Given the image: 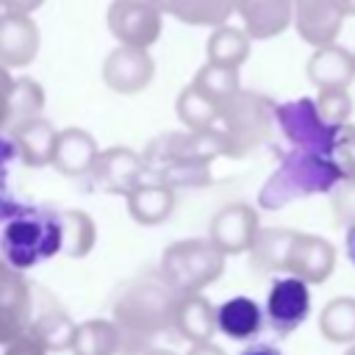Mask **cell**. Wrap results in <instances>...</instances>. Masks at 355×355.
<instances>
[{
  "label": "cell",
  "instance_id": "44",
  "mask_svg": "<svg viewBox=\"0 0 355 355\" xmlns=\"http://www.w3.org/2000/svg\"><path fill=\"white\" fill-rule=\"evenodd\" d=\"M341 17H355V0H333Z\"/></svg>",
  "mask_w": 355,
  "mask_h": 355
},
{
  "label": "cell",
  "instance_id": "41",
  "mask_svg": "<svg viewBox=\"0 0 355 355\" xmlns=\"http://www.w3.org/2000/svg\"><path fill=\"white\" fill-rule=\"evenodd\" d=\"M44 0H0V11L3 14H22V17H31Z\"/></svg>",
  "mask_w": 355,
  "mask_h": 355
},
{
  "label": "cell",
  "instance_id": "8",
  "mask_svg": "<svg viewBox=\"0 0 355 355\" xmlns=\"http://www.w3.org/2000/svg\"><path fill=\"white\" fill-rule=\"evenodd\" d=\"M164 14L153 8L147 0H111L105 22L111 36L125 47L147 50L161 36Z\"/></svg>",
  "mask_w": 355,
  "mask_h": 355
},
{
  "label": "cell",
  "instance_id": "3",
  "mask_svg": "<svg viewBox=\"0 0 355 355\" xmlns=\"http://www.w3.org/2000/svg\"><path fill=\"white\" fill-rule=\"evenodd\" d=\"M336 183H338V175L327 158L305 150H291L280 158L277 169L261 186L258 205L266 211H277L294 200L330 191Z\"/></svg>",
  "mask_w": 355,
  "mask_h": 355
},
{
  "label": "cell",
  "instance_id": "5",
  "mask_svg": "<svg viewBox=\"0 0 355 355\" xmlns=\"http://www.w3.org/2000/svg\"><path fill=\"white\" fill-rule=\"evenodd\" d=\"M216 122L233 147V158H244L269 139L275 125V103L263 94L239 89L216 105Z\"/></svg>",
  "mask_w": 355,
  "mask_h": 355
},
{
  "label": "cell",
  "instance_id": "21",
  "mask_svg": "<svg viewBox=\"0 0 355 355\" xmlns=\"http://www.w3.org/2000/svg\"><path fill=\"white\" fill-rule=\"evenodd\" d=\"M172 327L191 344L211 341V336L216 330V308L202 294H183L175 302Z\"/></svg>",
  "mask_w": 355,
  "mask_h": 355
},
{
  "label": "cell",
  "instance_id": "18",
  "mask_svg": "<svg viewBox=\"0 0 355 355\" xmlns=\"http://www.w3.org/2000/svg\"><path fill=\"white\" fill-rule=\"evenodd\" d=\"M97 153H100V147H97V141L89 130L64 128V130L55 133V147H53L50 166H55L61 175L80 178V175H89Z\"/></svg>",
  "mask_w": 355,
  "mask_h": 355
},
{
  "label": "cell",
  "instance_id": "38",
  "mask_svg": "<svg viewBox=\"0 0 355 355\" xmlns=\"http://www.w3.org/2000/svg\"><path fill=\"white\" fill-rule=\"evenodd\" d=\"M330 208L338 225H355V180H338L330 189Z\"/></svg>",
  "mask_w": 355,
  "mask_h": 355
},
{
  "label": "cell",
  "instance_id": "33",
  "mask_svg": "<svg viewBox=\"0 0 355 355\" xmlns=\"http://www.w3.org/2000/svg\"><path fill=\"white\" fill-rule=\"evenodd\" d=\"M191 86H194L197 92H202L208 100H214L216 105L241 89V83H239V69H233V67H219V64H208V61L197 69Z\"/></svg>",
  "mask_w": 355,
  "mask_h": 355
},
{
  "label": "cell",
  "instance_id": "49",
  "mask_svg": "<svg viewBox=\"0 0 355 355\" xmlns=\"http://www.w3.org/2000/svg\"><path fill=\"white\" fill-rule=\"evenodd\" d=\"M352 64H355V53H352Z\"/></svg>",
  "mask_w": 355,
  "mask_h": 355
},
{
  "label": "cell",
  "instance_id": "15",
  "mask_svg": "<svg viewBox=\"0 0 355 355\" xmlns=\"http://www.w3.org/2000/svg\"><path fill=\"white\" fill-rule=\"evenodd\" d=\"M341 22L344 17L333 6V0H291V25L313 50L336 44Z\"/></svg>",
  "mask_w": 355,
  "mask_h": 355
},
{
  "label": "cell",
  "instance_id": "28",
  "mask_svg": "<svg viewBox=\"0 0 355 355\" xmlns=\"http://www.w3.org/2000/svg\"><path fill=\"white\" fill-rule=\"evenodd\" d=\"M169 14L186 25L222 28L236 14V0H175Z\"/></svg>",
  "mask_w": 355,
  "mask_h": 355
},
{
  "label": "cell",
  "instance_id": "4",
  "mask_svg": "<svg viewBox=\"0 0 355 355\" xmlns=\"http://www.w3.org/2000/svg\"><path fill=\"white\" fill-rule=\"evenodd\" d=\"M225 272V255L208 239H180L161 255V280L178 294H200Z\"/></svg>",
  "mask_w": 355,
  "mask_h": 355
},
{
  "label": "cell",
  "instance_id": "14",
  "mask_svg": "<svg viewBox=\"0 0 355 355\" xmlns=\"http://www.w3.org/2000/svg\"><path fill=\"white\" fill-rule=\"evenodd\" d=\"M336 269V247L313 233H297L288 250L286 272L302 283H324Z\"/></svg>",
  "mask_w": 355,
  "mask_h": 355
},
{
  "label": "cell",
  "instance_id": "13",
  "mask_svg": "<svg viewBox=\"0 0 355 355\" xmlns=\"http://www.w3.org/2000/svg\"><path fill=\"white\" fill-rule=\"evenodd\" d=\"M311 311V291L308 283L300 277H280L266 297V316L277 336L294 333Z\"/></svg>",
  "mask_w": 355,
  "mask_h": 355
},
{
  "label": "cell",
  "instance_id": "25",
  "mask_svg": "<svg viewBox=\"0 0 355 355\" xmlns=\"http://www.w3.org/2000/svg\"><path fill=\"white\" fill-rule=\"evenodd\" d=\"M69 352L72 355H119L122 341H119L116 324L108 319H86L75 324Z\"/></svg>",
  "mask_w": 355,
  "mask_h": 355
},
{
  "label": "cell",
  "instance_id": "47",
  "mask_svg": "<svg viewBox=\"0 0 355 355\" xmlns=\"http://www.w3.org/2000/svg\"><path fill=\"white\" fill-rule=\"evenodd\" d=\"M144 355H178V352H172V349H161V347H158V349H147Z\"/></svg>",
  "mask_w": 355,
  "mask_h": 355
},
{
  "label": "cell",
  "instance_id": "27",
  "mask_svg": "<svg viewBox=\"0 0 355 355\" xmlns=\"http://www.w3.org/2000/svg\"><path fill=\"white\" fill-rule=\"evenodd\" d=\"M205 55H208V64L239 69L250 55V36L233 25L214 28V33L205 42Z\"/></svg>",
  "mask_w": 355,
  "mask_h": 355
},
{
  "label": "cell",
  "instance_id": "19",
  "mask_svg": "<svg viewBox=\"0 0 355 355\" xmlns=\"http://www.w3.org/2000/svg\"><path fill=\"white\" fill-rule=\"evenodd\" d=\"M305 75L316 89H349V83L355 78L352 53L338 44L316 47L308 58Z\"/></svg>",
  "mask_w": 355,
  "mask_h": 355
},
{
  "label": "cell",
  "instance_id": "48",
  "mask_svg": "<svg viewBox=\"0 0 355 355\" xmlns=\"http://www.w3.org/2000/svg\"><path fill=\"white\" fill-rule=\"evenodd\" d=\"M344 355H355V341H352V344H349V349H347V352H344Z\"/></svg>",
  "mask_w": 355,
  "mask_h": 355
},
{
  "label": "cell",
  "instance_id": "16",
  "mask_svg": "<svg viewBox=\"0 0 355 355\" xmlns=\"http://www.w3.org/2000/svg\"><path fill=\"white\" fill-rule=\"evenodd\" d=\"M39 25L33 17L3 14L0 17V64L6 69L28 67L39 53Z\"/></svg>",
  "mask_w": 355,
  "mask_h": 355
},
{
  "label": "cell",
  "instance_id": "40",
  "mask_svg": "<svg viewBox=\"0 0 355 355\" xmlns=\"http://www.w3.org/2000/svg\"><path fill=\"white\" fill-rule=\"evenodd\" d=\"M11 92H14L11 69H6V67L0 64V130L8 128V116H11Z\"/></svg>",
  "mask_w": 355,
  "mask_h": 355
},
{
  "label": "cell",
  "instance_id": "1",
  "mask_svg": "<svg viewBox=\"0 0 355 355\" xmlns=\"http://www.w3.org/2000/svg\"><path fill=\"white\" fill-rule=\"evenodd\" d=\"M175 302L178 294L161 277L128 283L114 302V324L119 330L122 347L147 341L155 333L172 327Z\"/></svg>",
  "mask_w": 355,
  "mask_h": 355
},
{
  "label": "cell",
  "instance_id": "11",
  "mask_svg": "<svg viewBox=\"0 0 355 355\" xmlns=\"http://www.w3.org/2000/svg\"><path fill=\"white\" fill-rule=\"evenodd\" d=\"M155 61L147 50L116 44L103 61V80L116 94H139L153 83Z\"/></svg>",
  "mask_w": 355,
  "mask_h": 355
},
{
  "label": "cell",
  "instance_id": "2",
  "mask_svg": "<svg viewBox=\"0 0 355 355\" xmlns=\"http://www.w3.org/2000/svg\"><path fill=\"white\" fill-rule=\"evenodd\" d=\"M61 252V225L53 208H19L3 225L0 258L25 272Z\"/></svg>",
  "mask_w": 355,
  "mask_h": 355
},
{
  "label": "cell",
  "instance_id": "50",
  "mask_svg": "<svg viewBox=\"0 0 355 355\" xmlns=\"http://www.w3.org/2000/svg\"><path fill=\"white\" fill-rule=\"evenodd\" d=\"M0 17H3V11H0Z\"/></svg>",
  "mask_w": 355,
  "mask_h": 355
},
{
  "label": "cell",
  "instance_id": "24",
  "mask_svg": "<svg viewBox=\"0 0 355 355\" xmlns=\"http://www.w3.org/2000/svg\"><path fill=\"white\" fill-rule=\"evenodd\" d=\"M261 324H263V313H261L258 302L250 297H233L216 308V327L227 338L247 341L261 333Z\"/></svg>",
  "mask_w": 355,
  "mask_h": 355
},
{
  "label": "cell",
  "instance_id": "37",
  "mask_svg": "<svg viewBox=\"0 0 355 355\" xmlns=\"http://www.w3.org/2000/svg\"><path fill=\"white\" fill-rule=\"evenodd\" d=\"M17 158V147L11 139L0 136V219H8L11 214L19 211V205L14 202L11 191H8V166Z\"/></svg>",
  "mask_w": 355,
  "mask_h": 355
},
{
  "label": "cell",
  "instance_id": "31",
  "mask_svg": "<svg viewBox=\"0 0 355 355\" xmlns=\"http://www.w3.org/2000/svg\"><path fill=\"white\" fill-rule=\"evenodd\" d=\"M175 111H178V119L186 125V130H211V128H216V103L208 100L194 86L180 89Z\"/></svg>",
  "mask_w": 355,
  "mask_h": 355
},
{
  "label": "cell",
  "instance_id": "30",
  "mask_svg": "<svg viewBox=\"0 0 355 355\" xmlns=\"http://www.w3.org/2000/svg\"><path fill=\"white\" fill-rule=\"evenodd\" d=\"M28 330H33L42 338L47 352H64V349H69V341H72V333H75V322L61 308L50 305L42 313H33V322H31Z\"/></svg>",
  "mask_w": 355,
  "mask_h": 355
},
{
  "label": "cell",
  "instance_id": "10",
  "mask_svg": "<svg viewBox=\"0 0 355 355\" xmlns=\"http://www.w3.org/2000/svg\"><path fill=\"white\" fill-rule=\"evenodd\" d=\"M258 211L247 202H230L219 208L208 225V241L227 258L241 255L250 250L255 233H258Z\"/></svg>",
  "mask_w": 355,
  "mask_h": 355
},
{
  "label": "cell",
  "instance_id": "39",
  "mask_svg": "<svg viewBox=\"0 0 355 355\" xmlns=\"http://www.w3.org/2000/svg\"><path fill=\"white\" fill-rule=\"evenodd\" d=\"M3 355H47V347L42 344V338L33 330H28L19 338H14L11 344H6Z\"/></svg>",
  "mask_w": 355,
  "mask_h": 355
},
{
  "label": "cell",
  "instance_id": "42",
  "mask_svg": "<svg viewBox=\"0 0 355 355\" xmlns=\"http://www.w3.org/2000/svg\"><path fill=\"white\" fill-rule=\"evenodd\" d=\"M186 355H225V349L211 344V341H202V344H191Z\"/></svg>",
  "mask_w": 355,
  "mask_h": 355
},
{
  "label": "cell",
  "instance_id": "7",
  "mask_svg": "<svg viewBox=\"0 0 355 355\" xmlns=\"http://www.w3.org/2000/svg\"><path fill=\"white\" fill-rule=\"evenodd\" d=\"M275 122L280 125L286 139L294 144V150H305V153L327 158L333 128H327L322 122L311 97H300V100H288V103L275 105Z\"/></svg>",
  "mask_w": 355,
  "mask_h": 355
},
{
  "label": "cell",
  "instance_id": "26",
  "mask_svg": "<svg viewBox=\"0 0 355 355\" xmlns=\"http://www.w3.org/2000/svg\"><path fill=\"white\" fill-rule=\"evenodd\" d=\"M58 225H61V255L86 258L94 250L97 227H94V219L86 211H78V208L58 211Z\"/></svg>",
  "mask_w": 355,
  "mask_h": 355
},
{
  "label": "cell",
  "instance_id": "45",
  "mask_svg": "<svg viewBox=\"0 0 355 355\" xmlns=\"http://www.w3.org/2000/svg\"><path fill=\"white\" fill-rule=\"evenodd\" d=\"M344 247H347L349 261L355 263V225H349V227H347V244H344Z\"/></svg>",
  "mask_w": 355,
  "mask_h": 355
},
{
  "label": "cell",
  "instance_id": "43",
  "mask_svg": "<svg viewBox=\"0 0 355 355\" xmlns=\"http://www.w3.org/2000/svg\"><path fill=\"white\" fill-rule=\"evenodd\" d=\"M241 355H280V349H275V347H269V344H252V347H247Z\"/></svg>",
  "mask_w": 355,
  "mask_h": 355
},
{
  "label": "cell",
  "instance_id": "34",
  "mask_svg": "<svg viewBox=\"0 0 355 355\" xmlns=\"http://www.w3.org/2000/svg\"><path fill=\"white\" fill-rule=\"evenodd\" d=\"M327 161L336 169L338 180H355V125L352 122L333 128Z\"/></svg>",
  "mask_w": 355,
  "mask_h": 355
},
{
  "label": "cell",
  "instance_id": "9",
  "mask_svg": "<svg viewBox=\"0 0 355 355\" xmlns=\"http://www.w3.org/2000/svg\"><path fill=\"white\" fill-rule=\"evenodd\" d=\"M33 322V286L0 258V347L28 333Z\"/></svg>",
  "mask_w": 355,
  "mask_h": 355
},
{
  "label": "cell",
  "instance_id": "22",
  "mask_svg": "<svg viewBox=\"0 0 355 355\" xmlns=\"http://www.w3.org/2000/svg\"><path fill=\"white\" fill-rule=\"evenodd\" d=\"M297 230L288 227H258L252 244H250V263L258 272H286L288 250L294 244Z\"/></svg>",
  "mask_w": 355,
  "mask_h": 355
},
{
  "label": "cell",
  "instance_id": "29",
  "mask_svg": "<svg viewBox=\"0 0 355 355\" xmlns=\"http://www.w3.org/2000/svg\"><path fill=\"white\" fill-rule=\"evenodd\" d=\"M319 333L330 344L355 341V297H333L319 313Z\"/></svg>",
  "mask_w": 355,
  "mask_h": 355
},
{
  "label": "cell",
  "instance_id": "35",
  "mask_svg": "<svg viewBox=\"0 0 355 355\" xmlns=\"http://www.w3.org/2000/svg\"><path fill=\"white\" fill-rule=\"evenodd\" d=\"M44 108V89L33 78H14V92H11V116L8 128L42 116Z\"/></svg>",
  "mask_w": 355,
  "mask_h": 355
},
{
  "label": "cell",
  "instance_id": "36",
  "mask_svg": "<svg viewBox=\"0 0 355 355\" xmlns=\"http://www.w3.org/2000/svg\"><path fill=\"white\" fill-rule=\"evenodd\" d=\"M313 105H316V114L322 116V122L327 128L344 125L352 116V97L347 89H319Z\"/></svg>",
  "mask_w": 355,
  "mask_h": 355
},
{
  "label": "cell",
  "instance_id": "20",
  "mask_svg": "<svg viewBox=\"0 0 355 355\" xmlns=\"http://www.w3.org/2000/svg\"><path fill=\"white\" fill-rule=\"evenodd\" d=\"M55 128L50 119L36 116V119H25L19 125L11 128V141L17 147V158L25 166H47L53 158V147H55Z\"/></svg>",
  "mask_w": 355,
  "mask_h": 355
},
{
  "label": "cell",
  "instance_id": "12",
  "mask_svg": "<svg viewBox=\"0 0 355 355\" xmlns=\"http://www.w3.org/2000/svg\"><path fill=\"white\" fill-rule=\"evenodd\" d=\"M89 178L100 191L128 194L144 178V158L130 147L100 150L94 164H92V169H89Z\"/></svg>",
  "mask_w": 355,
  "mask_h": 355
},
{
  "label": "cell",
  "instance_id": "46",
  "mask_svg": "<svg viewBox=\"0 0 355 355\" xmlns=\"http://www.w3.org/2000/svg\"><path fill=\"white\" fill-rule=\"evenodd\" d=\"M147 3H150L153 8H158L161 14H169V6H172L175 0H147Z\"/></svg>",
  "mask_w": 355,
  "mask_h": 355
},
{
  "label": "cell",
  "instance_id": "23",
  "mask_svg": "<svg viewBox=\"0 0 355 355\" xmlns=\"http://www.w3.org/2000/svg\"><path fill=\"white\" fill-rule=\"evenodd\" d=\"M125 200L139 225H161L175 208V191L161 183H139L125 194Z\"/></svg>",
  "mask_w": 355,
  "mask_h": 355
},
{
  "label": "cell",
  "instance_id": "17",
  "mask_svg": "<svg viewBox=\"0 0 355 355\" xmlns=\"http://www.w3.org/2000/svg\"><path fill=\"white\" fill-rule=\"evenodd\" d=\"M236 14L244 22V33L258 42L286 33L291 25V0H236Z\"/></svg>",
  "mask_w": 355,
  "mask_h": 355
},
{
  "label": "cell",
  "instance_id": "6",
  "mask_svg": "<svg viewBox=\"0 0 355 355\" xmlns=\"http://www.w3.org/2000/svg\"><path fill=\"white\" fill-rule=\"evenodd\" d=\"M230 155L233 158V147L227 141V136L219 128L211 130H183V133H166L164 139L153 141L144 158V169L147 166H158L166 161H189V164H211L214 158Z\"/></svg>",
  "mask_w": 355,
  "mask_h": 355
},
{
  "label": "cell",
  "instance_id": "32",
  "mask_svg": "<svg viewBox=\"0 0 355 355\" xmlns=\"http://www.w3.org/2000/svg\"><path fill=\"white\" fill-rule=\"evenodd\" d=\"M153 172L155 175V183L166 186V189H197V186H205L211 183V172H208V164H189V161H166V164H158V166H147L144 175Z\"/></svg>",
  "mask_w": 355,
  "mask_h": 355
}]
</instances>
